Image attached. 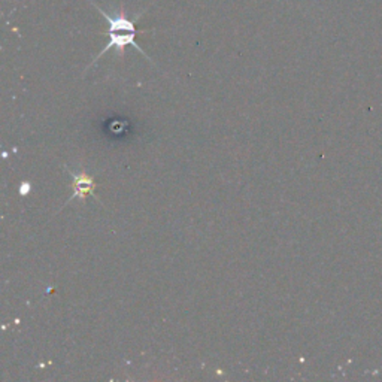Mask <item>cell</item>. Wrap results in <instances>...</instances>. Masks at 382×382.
Listing matches in <instances>:
<instances>
[{"mask_svg":"<svg viewBox=\"0 0 382 382\" xmlns=\"http://www.w3.org/2000/svg\"><path fill=\"white\" fill-rule=\"evenodd\" d=\"M66 171L70 174L72 178V186H73V193L69 197V201L65 205H69L75 198H80V201H85V197L90 194L96 197L95 189H96V182L95 178L88 175L85 171L81 172H72L69 167L66 166Z\"/></svg>","mask_w":382,"mask_h":382,"instance_id":"2","label":"cell"},{"mask_svg":"<svg viewBox=\"0 0 382 382\" xmlns=\"http://www.w3.org/2000/svg\"><path fill=\"white\" fill-rule=\"evenodd\" d=\"M88 2H90L91 5H93V6L103 15L105 21L108 23V32H105V35H106V36H110V42L106 43V47H105V48L95 57V60L90 63V66H88L87 69H90L91 66H95L97 60H99L103 54H106L110 50H112V48L117 51V54H118L120 57H123V55H124V50H126V47H129V45H132L133 48H136L137 51H139V53L148 60V62H152V60L149 58V55H148V54L139 47V45H137V42L134 41V38H136V27H134V24H136L137 20H139V17H142L145 11H139V12H137L136 15H133V17L130 18L129 15L126 14L124 6H121V8H120L118 11H115L114 14H110V12L103 11L99 5H96V4L93 2V0H88Z\"/></svg>","mask_w":382,"mask_h":382,"instance_id":"1","label":"cell"}]
</instances>
